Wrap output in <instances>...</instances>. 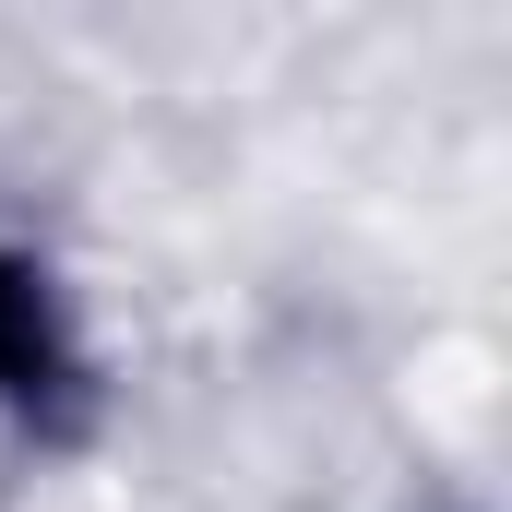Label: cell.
Listing matches in <instances>:
<instances>
[{
	"label": "cell",
	"mask_w": 512,
	"mask_h": 512,
	"mask_svg": "<svg viewBox=\"0 0 512 512\" xmlns=\"http://www.w3.org/2000/svg\"><path fill=\"white\" fill-rule=\"evenodd\" d=\"M84 310L60 286V262L0 215V429H60L84 405Z\"/></svg>",
	"instance_id": "6da1fadb"
}]
</instances>
